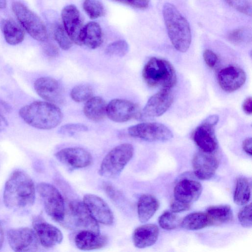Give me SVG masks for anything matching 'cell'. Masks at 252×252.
Listing matches in <instances>:
<instances>
[{"label": "cell", "instance_id": "cell-1", "mask_svg": "<svg viewBox=\"0 0 252 252\" xmlns=\"http://www.w3.org/2000/svg\"><path fill=\"white\" fill-rule=\"evenodd\" d=\"M35 198V186L30 176L21 170L13 172L5 184L3 194L5 205L10 209H23L32 205Z\"/></svg>", "mask_w": 252, "mask_h": 252}, {"label": "cell", "instance_id": "cell-2", "mask_svg": "<svg viewBox=\"0 0 252 252\" xmlns=\"http://www.w3.org/2000/svg\"><path fill=\"white\" fill-rule=\"evenodd\" d=\"M19 114L28 125L40 129H50L61 122L63 114L55 104L47 101H34L21 108Z\"/></svg>", "mask_w": 252, "mask_h": 252}, {"label": "cell", "instance_id": "cell-3", "mask_svg": "<svg viewBox=\"0 0 252 252\" xmlns=\"http://www.w3.org/2000/svg\"><path fill=\"white\" fill-rule=\"evenodd\" d=\"M162 14L173 46L178 51L186 52L191 41V30L188 21L176 7L170 3L164 4Z\"/></svg>", "mask_w": 252, "mask_h": 252}, {"label": "cell", "instance_id": "cell-4", "mask_svg": "<svg viewBox=\"0 0 252 252\" xmlns=\"http://www.w3.org/2000/svg\"><path fill=\"white\" fill-rule=\"evenodd\" d=\"M142 76L149 86L159 87L161 89H171L177 80L172 65L165 60L156 57L151 58L145 64Z\"/></svg>", "mask_w": 252, "mask_h": 252}, {"label": "cell", "instance_id": "cell-5", "mask_svg": "<svg viewBox=\"0 0 252 252\" xmlns=\"http://www.w3.org/2000/svg\"><path fill=\"white\" fill-rule=\"evenodd\" d=\"M133 154L134 148L130 144L124 143L114 147L103 158L99 174L108 178L118 177L132 158Z\"/></svg>", "mask_w": 252, "mask_h": 252}, {"label": "cell", "instance_id": "cell-6", "mask_svg": "<svg viewBox=\"0 0 252 252\" xmlns=\"http://www.w3.org/2000/svg\"><path fill=\"white\" fill-rule=\"evenodd\" d=\"M12 9L22 27L35 40L45 42L48 39L46 27L41 19L24 4L15 1Z\"/></svg>", "mask_w": 252, "mask_h": 252}, {"label": "cell", "instance_id": "cell-7", "mask_svg": "<svg viewBox=\"0 0 252 252\" xmlns=\"http://www.w3.org/2000/svg\"><path fill=\"white\" fill-rule=\"evenodd\" d=\"M36 189L48 215L58 222H63L65 216V205L58 189L53 185L45 182L39 183Z\"/></svg>", "mask_w": 252, "mask_h": 252}, {"label": "cell", "instance_id": "cell-8", "mask_svg": "<svg viewBox=\"0 0 252 252\" xmlns=\"http://www.w3.org/2000/svg\"><path fill=\"white\" fill-rule=\"evenodd\" d=\"M128 133L132 137L149 142H164L173 137L171 131L166 126L156 122L131 126L128 128Z\"/></svg>", "mask_w": 252, "mask_h": 252}, {"label": "cell", "instance_id": "cell-9", "mask_svg": "<svg viewBox=\"0 0 252 252\" xmlns=\"http://www.w3.org/2000/svg\"><path fill=\"white\" fill-rule=\"evenodd\" d=\"M7 238L10 248L15 252L35 251L40 244L34 230L27 227L9 229Z\"/></svg>", "mask_w": 252, "mask_h": 252}, {"label": "cell", "instance_id": "cell-10", "mask_svg": "<svg viewBox=\"0 0 252 252\" xmlns=\"http://www.w3.org/2000/svg\"><path fill=\"white\" fill-rule=\"evenodd\" d=\"M218 115L208 117L195 129L193 139L196 144L204 152L212 153L217 148L218 143L215 134L214 126L218 123Z\"/></svg>", "mask_w": 252, "mask_h": 252}, {"label": "cell", "instance_id": "cell-11", "mask_svg": "<svg viewBox=\"0 0 252 252\" xmlns=\"http://www.w3.org/2000/svg\"><path fill=\"white\" fill-rule=\"evenodd\" d=\"M68 209V217L73 227L80 231L99 232L98 222L92 216L83 202L73 201L69 203Z\"/></svg>", "mask_w": 252, "mask_h": 252}, {"label": "cell", "instance_id": "cell-12", "mask_svg": "<svg viewBox=\"0 0 252 252\" xmlns=\"http://www.w3.org/2000/svg\"><path fill=\"white\" fill-rule=\"evenodd\" d=\"M61 15L63 27L71 40L77 45H82L84 26L77 7L73 4L66 5L63 9Z\"/></svg>", "mask_w": 252, "mask_h": 252}, {"label": "cell", "instance_id": "cell-13", "mask_svg": "<svg viewBox=\"0 0 252 252\" xmlns=\"http://www.w3.org/2000/svg\"><path fill=\"white\" fill-rule=\"evenodd\" d=\"M33 87L37 94L47 102L54 104L63 103V89L55 79L50 77H40L35 81Z\"/></svg>", "mask_w": 252, "mask_h": 252}, {"label": "cell", "instance_id": "cell-14", "mask_svg": "<svg viewBox=\"0 0 252 252\" xmlns=\"http://www.w3.org/2000/svg\"><path fill=\"white\" fill-rule=\"evenodd\" d=\"M55 156L60 162L72 169L85 168L92 162L91 154L80 147L64 148L57 152Z\"/></svg>", "mask_w": 252, "mask_h": 252}, {"label": "cell", "instance_id": "cell-15", "mask_svg": "<svg viewBox=\"0 0 252 252\" xmlns=\"http://www.w3.org/2000/svg\"><path fill=\"white\" fill-rule=\"evenodd\" d=\"M137 105L131 101L114 99L106 107V115L112 121L117 123L126 122L139 116Z\"/></svg>", "mask_w": 252, "mask_h": 252}, {"label": "cell", "instance_id": "cell-16", "mask_svg": "<svg viewBox=\"0 0 252 252\" xmlns=\"http://www.w3.org/2000/svg\"><path fill=\"white\" fill-rule=\"evenodd\" d=\"M173 101L170 89H161L149 99L143 109L142 115L146 118L160 116L169 108Z\"/></svg>", "mask_w": 252, "mask_h": 252}, {"label": "cell", "instance_id": "cell-17", "mask_svg": "<svg viewBox=\"0 0 252 252\" xmlns=\"http://www.w3.org/2000/svg\"><path fill=\"white\" fill-rule=\"evenodd\" d=\"M83 203L93 218L97 222L110 225L114 221L113 213L108 204L101 197L93 194H87Z\"/></svg>", "mask_w": 252, "mask_h": 252}, {"label": "cell", "instance_id": "cell-18", "mask_svg": "<svg viewBox=\"0 0 252 252\" xmlns=\"http://www.w3.org/2000/svg\"><path fill=\"white\" fill-rule=\"evenodd\" d=\"M32 226L40 244L45 248L53 247L63 241V235L61 230L42 218H35L32 221Z\"/></svg>", "mask_w": 252, "mask_h": 252}, {"label": "cell", "instance_id": "cell-19", "mask_svg": "<svg viewBox=\"0 0 252 252\" xmlns=\"http://www.w3.org/2000/svg\"><path fill=\"white\" fill-rule=\"evenodd\" d=\"M246 74L241 68L229 66L222 69L218 74L220 87L225 92L231 93L240 89L245 84Z\"/></svg>", "mask_w": 252, "mask_h": 252}, {"label": "cell", "instance_id": "cell-20", "mask_svg": "<svg viewBox=\"0 0 252 252\" xmlns=\"http://www.w3.org/2000/svg\"><path fill=\"white\" fill-rule=\"evenodd\" d=\"M219 166L217 158L212 154L202 151L197 153L192 159L195 175L201 180H207L214 176Z\"/></svg>", "mask_w": 252, "mask_h": 252}, {"label": "cell", "instance_id": "cell-21", "mask_svg": "<svg viewBox=\"0 0 252 252\" xmlns=\"http://www.w3.org/2000/svg\"><path fill=\"white\" fill-rule=\"evenodd\" d=\"M202 191V187L199 182L186 179L176 185L174 196L175 200L190 205L199 198Z\"/></svg>", "mask_w": 252, "mask_h": 252}, {"label": "cell", "instance_id": "cell-22", "mask_svg": "<svg viewBox=\"0 0 252 252\" xmlns=\"http://www.w3.org/2000/svg\"><path fill=\"white\" fill-rule=\"evenodd\" d=\"M74 242L79 249L90 251L104 247L108 242V239L106 236L99 232L81 230L76 235Z\"/></svg>", "mask_w": 252, "mask_h": 252}, {"label": "cell", "instance_id": "cell-23", "mask_svg": "<svg viewBox=\"0 0 252 252\" xmlns=\"http://www.w3.org/2000/svg\"><path fill=\"white\" fill-rule=\"evenodd\" d=\"M159 234L158 227L154 224H146L137 227L132 234L134 245L140 249L154 245Z\"/></svg>", "mask_w": 252, "mask_h": 252}, {"label": "cell", "instance_id": "cell-24", "mask_svg": "<svg viewBox=\"0 0 252 252\" xmlns=\"http://www.w3.org/2000/svg\"><path fill=\"white\" fill-rule=\"evenodd\" d=\"M158 200L154 196L145 194L139 198L137 203V214L139 220L145 223L149 220L158 210Z\"/></svg>", "mask_w": 252, "mask_h": 252}, {"label": "cell", "instance_id": "cell-25", "mask_svg": "<svg viewBox=\"0 0 252 252\" xmlns=\"http://www.w3.org/2000/svg\"><path fill=\"white\" fill-rule=\"evenodd\" d=\"M107 105L99 96L91 97L85 103L83 112L86 117L93 122L102 120L106 115Z\"/></svg>", "mask_w": 252, "mask_h": 252}, {"label": "cell", "instance_id": "cell-26", "mask_svg": "<svg viewBox=\"0 0 252 252\" xmlns=\"http://www.w3.org/2000/svg\"><path fill=\"white\" fill-rule=\"evenodd\" d=\"M0 29L6 42L15 45L24 39L25 32L23 28L12 19H3L0 22Z\"/></svg>", "mask_w": 252, "mask_h": 252}, {"label": "cell", "instance_id": "cell-27", "mask_svg": "<svg viewBox=\"0 0 252 252\" xmlns=\"http://www.w3.org/2000/svg\"><path fill=\"white\" fill-rule=\"evenodd\" d=\"M102 41V32L98 23L90 22L84 27L82 32L83 44L93 49L98 47Z\"/></svg>", "mask_w": 252, "mask_h": 252}, {"label": "cell", "instance_id": "cell-28", "mask_svg": "<svg viewBox=\"0 0 252 252\" xmlns=\"http://www.w3.org/2000/svg\"><path fill=\"white\" fill-rule=\"evenodd\" d=\"M210 224H221L230 222L233 218L232 211L228 205L211 206L207 209L206 213Z\"/></svg>", "mask_w": 252, "mask_h": 252}, {"label": "cell", "instance_id": "cell-29", "mask_svg": "<svg viewBox=\"0 0 252 252\" xmlns=\"http://www.w3.org/2000/svg\"><path fill=\"white\" fill-rule=\"evenodd\" d=\"M211 225L206 213L194 212L186 216L181 221V226L184 229L198 230Z\"/></svg>", "mask_w": 252, "mask_h": 252}, {"label": "cell", "instance_id": "cell-30", "mask_svg": "<svg viewBox=\"0 0 252 252\" xmlns=\"http://www.w3.org/2000/svg\"><path fill=\"white\" fill-rule=\"evenodd\" d=\"M251 185L248 180L245 177L239 178L236 182L233 200L238 205L248 204L251 198Z\"/></svg>", "mask_w": 252, "mask_h": 252}, {"label": "cell", "instance_id": "cell-31", "mask_svg": "<svg viewBox=\"0 0 252 252\" xmlns=\"http://www.w3.org/2000/svg\"><path fill=\"white\" fill-rule=\"evenodd\" d=\"M83 8L91 19H95L105 14L104 7L99 0H85Z\"/></svg>", "mask_w": 252, "mask_h": 252}, {"label": "cell", "instance_id": "cell-32", "mask_svg": "<svg viewBox=\"0 0 252 252\" xmlns=\"http://www.w3.org/2000/svg\"><path fill=\"white\" fill-rule=\"evenodd\" d=\"M180 219L171 211H166L162 214L158 218V224L163 229L172 230L181 225Z\"/></svg>", "mask_w": 252, "mask_h": 252}, {"label": "cell", "instance_id": "cell-33", "mask_svg": "<svg viewBox=\"0 0 252 252\" xmlns=\"http://www.w3.org/2000/svg\"><path fill=\"white\" fill-rule=\"evenodd\" d=\"M93 94L92 88L87 85H78L75 86L70 92L72 99L77 102H81L88 100Z\"/></svg>", "mask_w": 252, "mask_h": 252}, {"label": "cell", "instance_id": "cell-34", "mask_svg": "<svg viewBox=\"0 0 252 252\" xmlns=\"http://www.w3.org/2000/svg\"><path fill=\"white\" fill-rule=\"evenodd\" d=\"M129 50L127 43L124 40H119L109 44L105 49V53L109 56L122 57Z\"/></svg>", "mask_w": 252, "mask_h": 252}, {"label": "cell", "instance_id": "cell-35", "mask_svg": "<svg viewBox=\"0 0 252 252\" xmlns=\"http://www.w3.org/2000/svg\"><path fill=\"white\" fill-rule=\"evenodd\" d=\"M54 36L59 46L63 50H67L72 46V41L62 25L59 24L55 26Z\"/></svg>", "mask_w": 252, "mask_h": 252}, {"label": "cell", "instance_id": "cell-36", "mask_svg": "<svg viewBox=\"0 0 252 252\" xmlns=\"http://www.w3.org/2000/svg\"><path fill=\"white\" fill-rule=\"evenodd\" d=\"M232 7L247 15L251 16L252 6L249 0H225Z\"/></svg>", "mask_w": 252, "mask_h": 252}, {"label": "cell", "instance_id": "cell-37", "mask_svg": "<svg viewBox=\"0 0 252 252\" xmlns=\"http://www.w3.org/2000/svg\"><path fill=\"white\" fill-rule=\"evenodd\" d=\"M238 218L241 225L244 227H251L252 225V204H246L238 213Z\"/></svg>", "mask_w": 252, "mask_h": 252}, {"label": "cell", "instance_id": "cell-38", "mask_svg": "<svg viewBox=\"0 0 252 252\" xmlns=\"http://www.w3.org/2000/svg\"><path fill=\"white\" fill-rule=\"evenodd\" d=\"M248 31L243 28L233 30L228 34V39L231 42L239 44L243 42L248 36Z\"/></svg>", "mask_w": 252, "mask_h": 252}, {"label": "cell", "instance_id": "cell-39", "mask_svg": "<svg viewBox=\"0 0 252 252\" xmlns=\"http://www.w3.org/2000/svg\"><path fill=\"white\" fill-rule=\"evenodd\" d=\"M88 127L81 124H68L62 126L59 132L62 134H72L76 132L86 131Z\"/></svg>", "mask_w": 252, "mask_h": 252}, {"label": "cell", "instance_id": "cell-40", "mask_svg": "<svg viewBox=\"0 0 252 252\" xmlns=\"http://www.w3.org/2000/svg\"><path fill=\"white\" fill-rule=\"evenodd\" d=\"M114 1L129 5L135 8L144 9L149 4V0H113Z\"/></svg>", "mask_w": 252, "mask_h": 252}, {"label": "cell", "instance_id": "cell-41", "mask_svg": "<svg viewBox=\"0 0 252 252\" xmlns=\"http://www.w3.org/2000/svg\"><path fill=\"white\" fill-rule=\"evenodd\" d=\"M203 57L206 64L210 68L214 67L218 62L217 55L209 49H206L204 51Z\"/></svg>", "mask_w": 252, "mask_h": 252}, {"label": "cell", "instance_id": "cell-42", "mask_svg": "<svg viewBox=\"0 0 252 252\" xmlns=\"http://www.w3.org/2000/svg\"><path fill=\"white\" fill-rule=\"evenodd\" d=\"M44 54L51 58L57 57L59 54L58 48L52 43H46L42 47Z\"/></svg>", "mask_w": 252, "mask_h": 252}, {"label": "cell", "instance_id": "cell-43", "mask_svg": "<svg viewBox=\"0 0 252 252\" xmlns=\"http://www.w3.org/2000/svg\"><path fill=\"white\" fill-rule=\"evenodd\" d=\"M190 205L175 200L171 204L170 210L171 212L176 213L187 211Z\"/></svg>", "mask_w": 252, "mask_h": 252}, {"label": "cell", "instance_id": "cell-44", "mask_svg": "<svg viewBox=\"0 0 252 252\" xmlns=\"http://www.w3.org/2000/svg\"><path fill=\"white\" fill-rule=\"evenodd\" d=\"M104 189L106 193L110 198L112 199H116L118 196L117 190L111 185L108 183L105 184L104 185Z\"/></svg>", "mask_w": 252, "mask_h": 252}, {"label": "cell", "instance_id": "cell-45", "mask_svg": "<svg viewBox=\"0 0 252 252\" xmlns=\"http://www.w3.org/2000/svg\"><path fill=\"white\" fill-rule=\"evenodd\" d=\"M252 97H248L244 101L242 104L243 110L247 115H251L252 113Z\"/></svg>", "mask_w": 252, "mask_h": 252}, {"label": "cell", "instance_id": "cell-46", "mask_svg": "<svg viewBox=\"0 0 252 252\" xmlns=\"http://www.w3.org/2000/svg\"><path fill=\"white\" fill-rule=\"evenodd\" d=\"M244 151L250 156H252V140L251 137L245 139L242 144Z\"/></svg>", "mask_w": 252, "mask_h": 252}, {"label": "cell", "instance_id": "cell-47", "mask_svg": "<svg viewBox=\"0 0 252 252\" xmlns=\"http://www.w3.org/2000/svg\"><path fill=\"white\" fill-rule=\"evenodd\" d=\"M12 108L11 106L5 101L0 99V113H9L11 112Z\"/></svg>", "mask_w": 252, "mask_h": 252}, {"label": "cell", "instance_id": "cell-48", "mask_svg": "<svg viewBox=\"0 0 252 252\" xmlns=\"http://www.w3.org/2000/svg\"><path fill=\"white\" fill-rule=\"evenodd\" d=\"M8 125V123L6 119L0 113V132L4 130Z\"/></svg>", "mask_w": 252, "mask_h": 252}, {"label": "cell", "instance_id": "cell-49", "mask_svg": "<svg viewBox=\"0 0 252 252\" xmlns=\"http://www.w3.org/2000/svg\"><path fill=\"white\" fill-rule=\"evenodd\" d=\"M4 241V234L2 228L0 224V250L2 247Z\"/></svg>", "mask_w": 252, "mask_h": 252}, {"label": "cell", "instance_id": "cell-50", "mask_svg": "<svg viewBox=\"0 0 252 252\" xmlns=\"http://www.w3.org/2000/svg\"><path fill=\"white\" fill-rule=\"evenodd\" d=\"M6 6V0H0V8H4Z\"/></svg>", "mask_w": 252, "mask_h": 252}]
</instances>
